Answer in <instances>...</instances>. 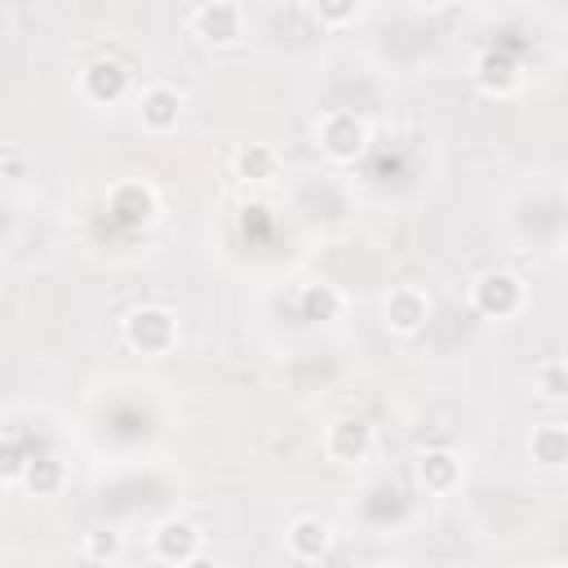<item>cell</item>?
<instances>
[{"label":"cell","mask_w":568,"mask_h":568,"mask_svg":"<svg viewBox=\"0 0 568 568\" xmlns=\"http://www.w3.org/2000/svg\"><path fill=\"white\" fill-rule=\"evenodd\" d=\"M133 106H138V124H142L146 133L164 138V133L178 129V120H182V111H186V98H182L173 84L155 80V84H146V89L133 98Z\"/></svg>","instance_id":"obj_7"},{"label":"cell","mask_w":568,"mask_h":568,"mask_svg":"<svg viewBox=\"0 0 568 568\" xmlns=\"http://www.w3.org/2000/svg\"><path fill=\"white\" fill-rule=\"evenodd\" d=\"M328 546H333V528H328V519H320V515H297V519L284 528V550H288V559H297V564H320V559L328 555Z\"/></svg>","instance_id":"obj_12"},{"label":"cell","mask_w":568,"mask_h":568,"mask_svg":"<svg viewBox=\"0 0 568 568\" xmlns=\"http://www.w3.org/2000/svg\"><path fill=\"white\" fill-rule=\"evenodd\" d=\"M129 67L120 58H93L84 71H80V98L93 102V106H115L129 98Z\"/></svg>","instance_id":"obj_8"},{"label":"cell","mask_w":568,"mask_h":568,"mask_svg":"<svg viewBox=\"0 0 568 568\" xmlns=\"http://www.w3.org/2000/svg\"><path fill=\"white\" fill-rule=\"evenodd\" d=\"M564 253H568V231H564Z\"/></svg>","instance_id":"obj_23"},{"label":"cell","mask_w":568,"mask_h":568,"mask_svg":"<svg viewBox=\"0 0 568 568\" xmlns=\"http://www.w3.org/2000/svg\"><path fill=\"white\" fill-rule=\"evenodd\" d=\"M31 457H36V453H27L18 435H4V457H0V479H4V484H22V475H27V466H31Z\"/></svg>","instance_id":"obj_21"},{"label":"cell","mask_w":568,"mask_h":568,"mask_svg":"<svg viewBox=\"0 0 568 568\" xmlns=\"http://www.w3.org/2000/svg\"><path fill=\"white\" fill-rule=\"evenodd\" d=\"M120 337H124L129 351H138V355H146V359H160V355H173V351H178L182 324H178V311H169V306H160V302H142V306L124 311Z\"/></svg>","instance_id":"obj_1"},{"label":"cell","mask_w":568,"mask_h":568,"mask_svg":"<svg viewBox=\"0 0 568 568\" xmlns=\"http://www.w3.org/2000/svg\"><path fill=\"white\" fill-rule=\"evenodd\" d=\"M80 555H84L89 564H115V559L124 555V537H120L115 528H102V532H84V541H80Z\"/></svg>","instance_id":"obj_19"},{"label":"cell","mask_w":568,"mask_h":568,"mask_svg":"<svg viewBox=\"0 0 568 568\" xmlns=\"http://www.w3.org/2000/svg\"><path fill=\"white\" fill-rule=\"evenodd\" d=\"M564 359H568V355H564Z\"/></svg>","instance_id":"obj_24"},{"label":"cell","mask_w":568,"mask_h":568,"mask_svg":"<svg viewBox=\"0 0 568 568\" xmlns=\"http://www.w3.org/2000/svg\"><path fill=\"white\" fill-rule=\"evenodd\" d=\"M470 306L484 320H510L528 306V284L506 266H488L470 280Z\"/></svg>","instance_id":"obj_3"},{"label":"cell","mask_w":568,"mask_h":568,"mask_svg":"<svg viewBox=\"0 0 568 568\" xmlns=\"http://www.w3.org/2000/svg\"><path fill=\"white\" fill-rule=\"evenodd\" d=\"M231 169H235L240 182H248V186H266V182H275V178L284 173V155H280L271 142H244V146L235 151Z\"/></svg>","instance_id":"obj_14"},{"label":"cell","mask_w":568,"mask_h":568,"mask_svg":"<svg viewBox=\"0 0 568 568\" xmlns=\"http://www.w3.org/2000/svg\"><path fill=\"white\" fill-rule=\"evenodd\" d=\"M528 457L541 470H564L568 466V426L564 422H541L528 435Z\"/></svg>","instance_id":"obj_16"},{"label":"cell","mask_w":568,"mask_h":568,"mask_svg":"<svg viewBox=\"0 0 568 568\" xmlns=\"http://www.w3.org/2000/svg\"><path fill=\"white\" fill-rule=\"evenodd\" d=\"M315 142H320V151H324L333 164H355V160L368 151L373 133H368V120H364L359 111L333 106V111H324V115L315 120Z\"/></svg>","instance_id":"obj_2"},{"label":"cell","mask_w":568,"mask_h":568,"mask_svg":"<svg viewBox=\"0 0 568 568\" xmlns=\"http://www.w3.org/2000/svg\"><path fill=\"white\" fill-rule=\"evenodd\" d=\"M191 31L209 49H235L244 40V4L240 0H204L191 13Z\"/></svg>","instance_id":"obj_5"},{"label":"cell","mask_w":568,"mask_h":568,"mask_svg":"<svg viewBox=\"0 0 568 568\" xmlns=\"http://www.w3.org/2000/svg\"><path fill=\"white\" fill-rule=\"evenodd\" d=\"M413 4H417V9H444L448 0H413Z\"/></svg>","instance_id":"obj_22"},{"label":"cell","mask_w":568,"mask_h":568,"mask_svg":"<svg viewBox=\"0 0 568 568\" xmlns=\"http://www.w3.org/2000/svg\"><path fill=\"white\" fill-rule=\"evenodd\" d=\"M382 320L395 337H417L430 320V293L422 284H395L382 302Z\"/></svg>","instance_id":"obj_6"},{"label":"cell","mask_w":568,"mask_h":568,"mask_svg":"<svg viewBox=\"0 0 568 568\" xmlns=\"http://www.w3.org/2000/svg\"><path fill=\"white\" fill-rule=\"evenodd\" d=\"M470 80H475V89L488 93V98H515L519 84H524V71H519V62H515L506 49H484V53H475V62H470Z\"/></svg>","instance_id":"obj_10"},{"label":"cell","mask_w":568,"mask_h":568,"mask_svg":"<svg viewBox=\"0 0 568 568\" xmlns=\"http://www.w3.org/2000/svg\"><path fill=\"white\" fill-rule=\"evenodd\" d=\"M106 209H111L124 226H146V222L160 213V195H155V186L142 182V178H124V182H115V186L106 191Z\"/></svg>","instance_id":"obj_11"},{"label":"cell","mask_w":568,"mask_h":568,"mask_svg":"<svg viewBox=\"0 0 568 568\" xmlns=\"http://www.w3.org/2000/svg\"><path fill=\"white\" fill-rule=\"evenodd\" d=\"M62 484H67V466H62L58 457H31V466H27V475H22V488H27L31 497H58Z\"/></svg>","instance_id":"obj_17"},{"label":"cell","mask_w":568,"mask_h":568,"mask_svg":"<svg viewBox=\"0 0 568 568\" xmlns=\"http://www.w3.org/2000/svg\"><path fill=\"white\" fill-rule=\"evenodd\" d=\"M532 386L541 399H568V359H541L532 373Z\"/></svg>","instance_id":"obj_18"},{"label":"cell","mask_w":568,"mask_h":568,"mask_svg":"<svg viewBox=\"0 0 568 568\" xmlns=\"http://www.w3.org/2000/svg\"><path fill=\"white\" fill-rule=\"evenodd\" d=\"M311 13L324 27H351L364 13V0H311Z\"/></svg>","instance_id":"obj_20"},{"label":"cell","mask_w":568,"mask_h":568,"mask_svg":"<svg viewBox=\"0 0 568 568\" xmlns=\"http://www.w3.org/2000/svg\"><path fill=\"white\" fill-rule=\"evenodd\" d=\"M462 475H466V466H462V457L453 448H426L417 457V484L426 493H435V497H448L462 484Z\"/></svg>","instance_id":"obj_13"},{"label":"cell","mask_w":568,"mask_h":568,"mask_svg":"<svg viewBox=\"0 0 568 568\" xmlns=\"http://www.w3.org/2000/svg\"><path fill=\"white\" fill-rule=\"evenodd\" d=\"M151 555L160 564H200L204 559V528L195 519H182V515H169L151 528Z\"/></svg>","instance_id":"obj_4"},{"label":"cell","mask_w":568,"mask_h":568,"mask_svg":"<svg viewBox=\"0 0 568 568\" xmlns=\"http://www.w3.org/2000/svg\"><path fill=\"white\" fill-rule=\"evenodd\" d=\"M373 453V426L364 417H333L324 426V457L337 462V466H355Z\"/></svg>","instance_id":"obj_9"},{"label":"cell","mask_w":568,"mask_h":568,"mask_svg":"<svg viewBox=\"0 0 568 568\" xmlns=\"http://www.w3.org/2000/svg\"><path fill=\"white\" fill-rule=\"evenodd\" d=\"M346 311V293L328 280H315V284H302L297 288V315L311 320V324H328Z\"/></svg>","instance_id":"obj_15"}]
</instances>
